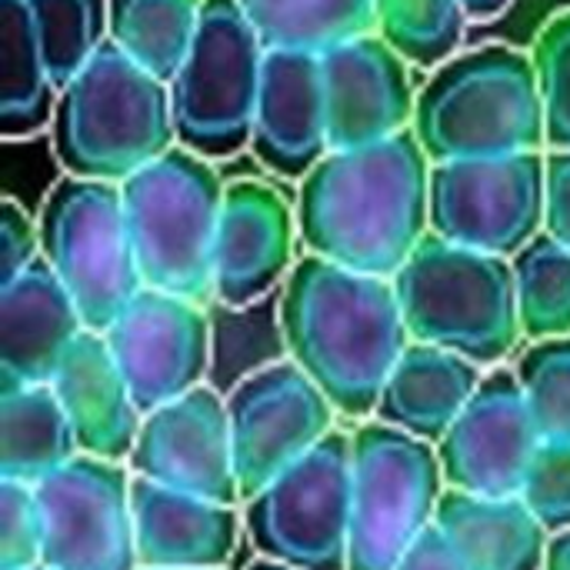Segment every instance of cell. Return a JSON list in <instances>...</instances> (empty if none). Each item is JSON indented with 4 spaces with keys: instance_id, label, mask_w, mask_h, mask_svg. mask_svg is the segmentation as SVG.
Here are the masks:
<instances>
[{
    "instance_id": "277c9868",
    "label": "cell",
    "mask_w": 570,
    "mask_h": 570,
    "mask_svg": "<svg viewBox=\"0 0 570 570\" xmlns=\"http://www.w3.org/2000/svg\"><path fill=\"white\" fill-rule=\"evenodd\" d=\"M50 140L67 177L124 184L177 147L170 87L107 40L60 87Z\"/></svg>"
},
{
    "instance_id": "d6986e66",
    "label": "cell",
    "mask_w": 570,
    "mask_h": 570,
    "mask_svg": "<svg viewBox=\"0 0 570 570\" xmlns=\"http://www.w3.org/2000/svg\"><path fill=\"white\" fill-rule=\"evenodd\" d=\"M250 150L281 180H304L331 154L321 53H264Z\"/></svg>"
},
{
    "instance_id": "d590c367",
    "label": "cell",
    "mask_w": 570,
    "mask_h": 570,
    "mask_svg": "<svg viewBox=\"0 0 570 570\" xmlns=\"http://www.w3.org/2000/svg\"><path fill=\"white\" fill-rule=\"evenodd\" d=\"M40 257V220L13 197L0 200V284H10Z\"/></svg>"
},
{
    "instance_id": "7bdbcfd3",
    "label": "cell",
    "mask_w": 570,
    "mask_h": 570,
    "mask_svg": "<svg viewBox=\"0 0 570 570\" xmlns=\"http://www.w3.org/2000/svg\"><path fill=\"white\" fill-rule=\"evenodd\" d=\"M140 570H150V568H140Z\"/></svg>"
},
{
    "instance_id": "5b68a950",
    "label": "cell",
    "mask_w": 570,
    "mask_h": 570,
    "mask_svg": "<svg viewBox=\"0 0 570 570\" xmlns=\"http://www.w3.org/2000/svg\"><path fill=\"white\" fill-rule=\"evenodd\" d=\"M394 291L411 341L461 354L478 367H498L524 337L508 257L428 234L397 271Z\"/></svg>"
},
{
    "instance_id": "484cf974",
    "label": "cell",
    "mask_w": 570,
    "mask_h": 570,
    "mask_svg": "<svg viewBox=\"0 0 570 570\" xmlns=\"http://www.w3.org/2000/svg\"><path fill=\"white\" fill-rule=\"evenodd\" d=\"M57 94L27 0H0V134L23 140L50 130Z\"/></svg>"
},
{
    "instance_id": "44dd1931",
    "label": "cell",
    "mask_w": 570,
    "mask_h": 570,
    "mask_svg": "<svg viewBox=\"0 0 570 570\" xmlns=\"http://www.w3.org/2000/svg\"><path fill=\"white\" fill-rule=\"evenodd\" d=\"M83 331L73 297L37 257L10 284H0V387L50 384Z\"/></svg>"
},
{
    "instance_id": "3957f363",
    "label": "cell",
    "mask_w": 570,
    "mask_h": 570,
    "mask_svg": "<svg viewBox=\"0 0 570 570\" xmlns=\"http://www.w3.org/2000/svg\"><path fill=\"white\" fill-rule=\"evenodd\" d=\"M414 137L431 164L548 147L534 57L508 43L461 50L417 90Z\"/></svg>"
},
{
    "instance_id": "60d3db41",
    "label": "cell",
    "mask_w": 570,
    "mask_h": 570,
    "mask_svg": "<svg viewBox=\"0 0 570 570\" xmlns=\"http://www.w3.org/2000/svg\"><path fill=\"white\" fill-rule=\"evenodd\" d=\"M247 570H294V568H287V564H274V561H264V558H257L254 564Z\"/></svg>"
},
{
    "instance_id": "9a60e30c",
    "label": "cell",
    "mask_w": 570,
    "mask_h": 570,
    "mask_svg": "<svg viewBox=\"0 0 570 570\" xmlns=\"http://www.w3.org/2000/svg\"><path fill=\"white\" fill-rule=\"evenodd\" d=\"M541 444L518 374L494 367L438 444L444 484L471 498H521Z\"/></svg>"
},
{
    "instance_id": "f546056e",
    "label": "cell",
    "mask_w": 570,
    "mask_h": 570,
    "mask_svg": "<svg viewBox=\"0 0 570 570\" xmlns=\"http://www.w3.org/2000/svg\"><path fill=\"white\" fill-rule=\"evenodd\" d=\"M50 80L67 87L110 40V0H27Z\"/></svg>"
},
{
    "instance_id": "4dcf8cb0",
    "label": "cell",
    "mask_w": 570,
    "mask_h": 570,
    "mask_svg": "<svg viewBox=\"0 0 570 570\" xmlns=\"http://www.w3.org/2000/svg\"><path fill=\"white\" fill-rule=\"evenodd\" d=\"M377 33L417 67H441L461 50L468 13L458 0H374Z\"/></svg>"
},
{
    "instance_id": "f35d334b",
    "label": "cell",
    "mask_w": 570,
    "mask_h": 570,
    "mask_svg": "<svg viewBox=\"0 0 570 570\" xmlns=\"http://www.w3.org/2000/svg\"><path fill=\"white\" fill-rule=\"evenodd\" d=\"M458 3L464 7V13H468L471 23H484V20L501 17L514 0H458Z\"/></svg>"
},
{
    "instance_id": "ffe728a7",
    "label": "cell",
    "mask_w": 570,
    "mask_h": 570,
    "mask_svg": "<svg viewBox=\"0 0 570 570\" xmlns=\"http://www.w3.org/2000/svg\"><path fill=\"white\" fill-rule=\"evenodd\" d=\"M137 564L150 570H227L244 531V511L134 478Z\"/></svg>"
},
{
    "instance_id": "603a6c76",
    "label": "cell",
    "mask_w": 570,
    "mask_h": 570,
    "mask_svg": "<svg viewBox=\"0 0 570 570\" xmlns=\"http://www.w3.org/2000/svg\"><path fill=\"white\" fill-rule=\"evenodd\" d=\"M481 381L484 367L474 361L411 341L381 391L374 421L438 448L478 394Z\"/></svg>"
},
{
    "instance_id": "e0dca14e",
    "label": "cell",
    "mask_w": 570,
    "mask_h": 570,
    "mask_svg": "<svg viewBox=\"0 0 570 570\" xmlns=\"http://www.w3.org/2000/svg\"><path fill=\"white\" fill-rule=\"evenodd\" d=\"M297 210L267 180H234L214 240V301L224 307H250L267 297L294 271Z\"/></svg>"
},
{
    "instance_id": "8992f818",
    "label": "cell",
    "mask_w": 570,
    "mask_h": 570,
    "mask_svg": "<svg viewBox=\"0 0 570 570\" xmlns=\"http://www.w3.org/2000/svg\"><path fill=\"white\" fill-rule=\"evenodd\" d=\"M224 190L214 160L180 144L120 184L144 287L197 304L214 297V240Z\"/></svg>"
},
{
    "instance_id": "8fae6325",
    "label": "cell",
    "mask_w": 570,
    "mask_h": 570,
    "mask_svg": "<svg viewBox=\"0 0 570 570\" xmlns=\"http://www.w3.org/2000/svg\"><path fill=\"white\" fill-rule=\"evenodd\" d=\"M544 150L434 164L431 234L511 261L544 230Z\"/></svg>"
},
{
    "instance_id": "ab89813d",
    "label": "cell",
    "mask_w": 570,
    "mask_h": 570,
    "mask_svg": "<svg viewBox=\"0 0 570 570\" xmlns=\"http://www.w3.org/2000/svg\"><path fill=\"white\" fill-rule=\"evenodd\" d=\"M544 570H570V531L551 534L548 558H544Z\"/></svg>"
},
{
    "instance_id": "7c38bea8",
    "label": "cell",
    "mask_w": 570,
    "mask_h": 570,
    "mask_svg": "<svg viewBox=\"0 0 570 570\" xmlns=\"http://www.w3.org/2000/svg\"><path fill=\"white\" fill-rule=\"evenodd\" d=\"M227 414L240 501L257 498L337 431L334 404L294 361H277L247 374L230 391Z\"/></svg>"
},
{
    "instance_id": "4316f807",
    "label": "cell",
    "mask_w": 570,
    "mask_h": 570,
    "mask_svg": "<svg viewBox=\"0 0 570 570\" xmlns=\"http://www.w3.org/2000/svg\"><path fill=\"white\" fill-rule=\"evenodd\" d=\"M267 50L327 53L377 33L374 0H237Z\"/></svg>"
},
{
    "instance_id": "83f0119b",
    "label": "cell",
    "mask_w": 570,
    "mask_h": 570,
    "mask_svg": "<svg viewBox=\"0 0 570 570\" xmlns=\"http://www.w3.org/2000/svg\"><path fill=\"white\" fill-rule=\"evenodd\" d=\"M207 0H110V43L170 83L184 67Z\"/></svg>"
},
{
    "instance_id": "e575fe53",
    "label": "cell",
    "mask_w": 570,
    "mask_h": 570,
    "mask_svg": "<svg viewBox=\"0 0 570 570\" xmlns=\"http://www.w3.org/2000/svg\"><path fill=\"white\" fill-rule=\"evenodd\" d=\"M521 501L534 511L548 534L570 531V444H541L528 471Z\"/></svg>"
},
{
    "instance_id": "30bf717a",
    "label": "cell",
    "mask_w": 570,
    "mask_h": 570,
    "mask_svg": "<svg viewBox=\"0 0 570 570\" xmlns=\"http://www.w3.org/2000/svg\"><path fill=\"white\" fill-rule=\"evenodd\" d=\"M351 434H327L307 458L244 501V531L264 561L294 570H347Z\"/></svg>"
},
{
    "instance_id": "2e32d148",
    "label": "cell",
    "mask_w": 570,
    "mask_h": 570,
    "mask_svg": "<svg viewBox=\"0 0 570 570\" xmlns=\"http://www.w3.org/2000/svg\"><path fill=\"white\" fill-rule=\"evenodd\" d=\"M134 478L197 494L217 504H240L227 397L210 384L147 414L127 461Z\"/></svg>"
},
{
    "instance_id": "7402d4cb",
    "label": "cell",
    "mask_w": 570,
    "mask_h": 570,
    "mask_svg": "<svg viewBox=\"0 0 570 570\" xmlns=\"http://www.w3.org/2000/svg\"><path fill=\"white\" fill-rule=\"evenodd\" d=\"M50 387L77 434L80 454L117 464L130 461L144 414L137 411L104 334L83 331L57 367Z\"/></svg>"
},
{
    "instance_id": "cb8c5ba5",
    "label": "cell",
    "mask_w": 570,
    "mask_h": 570,
    "mask_svg": "<svg viewBox=\"0 0 570 570\" xmlns=\"http://www.w3.org/2000/svg\"><path fill=\"white\" fill-rule=\"evenodd\" d=\"M434 524L468 570H544L551 534L521 498L444 491Z\"/></svg>"
},
{
    "instance_id": "ac0fdd59",
    "label": "cell",
    "mask_w": 570,
    "mask_h": 570,
    "mask_svg": "<svg viewBox=\"0 0 570 570\" xmlns=\"http://www.w3.org/2000/svg\"><path fill=\"white\" fill-rule=\"evenodd\" d=\"M321 67L331 150L381 144L414 127L417 94L411 67L381 33L354 37L321 53Z\"/></svg>"
},
{
    "instance_id": "1f68e13d",
    "label": "cell",
    "mask_w": 570,
    "mask_h": 570,
    "mask_svg": "<svg viewBox=\"0 0 570 570\" xmlns=\"http://www.w3.org/2000/svg\"><path fill=\"white\" fill-rule=\"evenodd\" d=\"M544 441L570 444V337L534 341L514 367Z\"/></svg>"
},
{
    "instance_id": "4fadbf2b",
    "label": "cell",
    "mask_w": 570,
    "mask_h": 570,
    "mask_svg": "<svg viewBox=\"0 0 570 570\" xmlns=\"http://www.w3.org/2000/svg\"><path fill=\"white\" fill-rule=\"evenodd\" d=\"M127 464L80 454L33 488L43 518V564L53 570H140Z\"/></svg>"
},
{
    "instance_id": "7a4b0ae2",
    "label": "cell",
    "mask_w": 570,
    "mask_h": 570,
    "mask_svg": "<svg viewBox=\"0 0 570 570\" xmlns=\"http://www.w3.org/2000/svg\"><path fill=\"white\" fill-rule=\"evenodd\" d=\"M281 337L341 417L367 421L411 344L394 281L304 254L284 281Z\"/></svg>"
},
{
    "instance_id": "8d00e7d4",
    "label": "cell",
    "mask_w": 570,
    "mask_h": 570,
    "mask_svg": "<svg viewBox=\"0 0 570 570\" xmlns=\"http://www.w3.org/2000/svg\"><path fill=\"white\" fill-rule=\"evenodd\" d=\"M544 234L570 247V150H548Z\"/></svg>"
},
{
    "instance_id": "74e56055",
    "label": "cell",
    "mask_w": 570,
    "mask_h": 570,
    "mask_svg": "<svg viewBox=\"0 0 570 570\" xmlns=\"http://www.w3.org/2000/svg\"><path fill=\"white\" fill-rule=\"evenodd\" d=\"M394 570H468V564L434 524L428 534L417 538V544H411V551L401 558V564Z\"/></svg>"
},
{
    "instance_id": "9c48e42d",
    "label": "cell",
    "mask_w": 570,
    "mask_h": 570,
    "mask_svg": "<svg viewBox=\"0 0 570 570\" xmlns=\"http://www.w3.org/2000/svg\"><path fill=\"white\" fill-rule=\"evenodd\" d=\"M264 53L237 0H207L197 40L170 87L177 144L204 160H230L250 147Z\"/></svg>"
},
{
    "instance_id": "5bb4252c",
    "label": "cell",
    "mask_w": 570,
    "mask_h": 570,
    "mask_svg": "<svg viewBox=\"0 0 570 570\" xmlns=\"http://www.w3.org/2000/svg\"><path fill=\"white\" fill-rule=\"evenodd\" d=\"M104 337L144 417L207 377L210 321L197 301L144 287Z\"/></svg>"
},
{
    "instance_id": "836d02e7",
    "label": "cell",
    "mask_w": 570,
    "mask_h": 570,
    "mask_svg": "<svg viewBox=\"0 0 570 570\" xmlns=\"http://www.w3.org/2000/svg\"><path fill=\"white\" fill-rule=\"evenodd\" d=\"M43 564V518L30 484L0 481V570Z\"/></svg>"
},
{
    "instance_id": "b9f144b4",
    "label": "cell",
    "mask_w": 570,
    "mask_h": 570,
    "mask_svg": "<svg viewBox=\"0 0 570 570\" xmlns=\"http://www.w3.org/2000/svg\"><path fill=\"white\" fill-rule=\"evenodd\" d=\"M27 570H53V568H47V564H37V568H27Z\"/></svg>"
},
{
    "instance_id": "52a82bcc",
    "label": "cell",
    "mask_w": 570,
    "mask_h": 570,
    "mask_svg": "<svg viewBox=\"0 0 570 570\" xmlns=\"http://www.w3.org/2000/svg\"><path fill=\"white\" fill-rule=\"evenodd\" d=\"M40 257L73 297L87 331L107 334L144 291L120 184L60 177L40 207Z\"/></svg>"
},
{
    "instance_id": "d4e9b609",
    "label": "cell",
    "mask_w": 570,
    "mask_h": 570,
    "mask_svg": "<svg viewBox=\"0 0 570 570\" xmlns=\"http://www.w3.org/2000/svg\"><path fill=\"white\" fill-rule=\"evenodd\" d=\"M77 458V434L50 384L0 387V481L37 488Z\"/></svg>"
},
{
    "instance_id": "d6a6232c",
    "label": "cell",
    "mask_w": 570,
    "mask_h": 570,
    "mask_svg": "<svg viewBox=\"0 0 570 570\" xmlns=\"http://www.w3.org/2000/svg\"><path fill=\"white\" fill-rule=\"evenodd\" d=\"M548 150H570V10L551 17L534 40Z\"/></svg>"
},
{
    "instance_id": "6da1fadb",
    "label": "cell",
    "mask_w": 570,
    "mask_h": 570,
    "mask_svg": "<svg viewBox=\"0 0 570 570\" xmlns=\"http://www.w3.org/2000/svg\"><path fill=\"white\" fill-rule=\"evenodd\" d=\"M431 157L414 130L331 150L297 190V234L307 254L394 281L431 234Z\"/></svg>"
},
{
    "instance_id": "f1b7e54d",
    "label": "cell",
    "mask_w": 570,
    "mask_h": 570,
    "mask_svg": "<svg viewBox=\"0 0 570 570\" xmlns=\"http://www.w3.org/2000/svg\"><path fill=\"white\" fill-rule=\"evenodd\" d=\"M511 267L524 337L531 344L570 337V247L541 230Z\"/></svg>"
},
{
    "instance_id": "ba28073f",
    "label": "cell",
    "mask_w": 570,
    "mask_h": 570,
    "mask_svg": "<svg viewBox=\"0 0 570 570\" xmlns=\"http://www.w3.org/2000/svg\"><path fill=\"white\" fill-rule=\"evenodd\" d=\"M347 570H394L438 521L448 491L438 448L381 421L354 434Z\"/></svg>"
}]
</instances>
